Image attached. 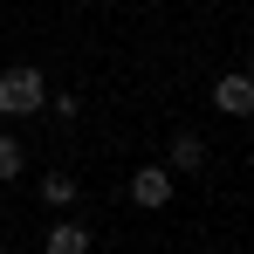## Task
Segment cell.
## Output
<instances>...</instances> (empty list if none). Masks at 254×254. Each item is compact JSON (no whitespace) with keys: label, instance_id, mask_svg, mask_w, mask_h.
I'll return each instance as SVG.
<instances>
[{"label":"cell","instance_id":"3957f363","mask_svg":"<svg viewBox=\"0 0 254 254\" xmlns=\"http://www.w3.org/2000/svg\"><path fill=\"white\" fill-rule=\"evenodd\" d=\"M213 103H220L227 117H254V76H241V69L220 76V83H213Z\"/></svg>","mask_w":254,"mask_h":254},{"label":"cell","instance_id":"277c9868","mask_svg":"<svg viewBox=\"0 0 254 254\" xmlns=\"http://www.w3.org/2000/svg\"><path fill=\"white\" fill-rule=\"evenodd\" d=\"M42 254H89V227L83 220H55L48 241H42Z\"/></svg>","mask_w":254,"mask_h":254},{"label":"cell","instance_id":"8992f818","mask_svg":"<svg viewBox=\"0 0 254 254\" xmlns=\"http://www.w3.org/2000/svg\"><path fill=\"white\" fill-rule=\"evenodd\" d=\"M42 199H48V206H76V172H48V179H42Z\"/></svg>","mask_w":254,"mask_h":254},{"label":"cell","instance_id":"5b68a950","mask_svg":"<svg viewBox=\"0 0 254 254\" xmlns=\"http://www.w3.org/2000/svg\"><path fill=\"white\" fill-rule=\"evenodd\" d=\"M172 165H179V172H199V165H206V137L179 130V137H172Z\"/></svg>","mask_w":254,"mask_h":254},{"label":"cell","instance_id":"7a4b0ae2","mask_svg":"<svg viewBox=\"0 0 254 254\" xmlns=\"http://www.w3.org/2000/svg\"><path fill=\"white\" fill-rule=\"evenodd\" d=\"M165 199H172V165H137L130 172V206L151 213V206H165Z\"/></svg>","mask_w":254,"mask_h":254},{"label":"cell","instance_id":"52a82bcc","mask_svg":"<svg viewBox=\"0 0 254 254\" xmlns=\"http://www.w3.org/2000/svg\"><path fill=\"white\" fill-rule=\"evenodd\" d=\"M28 165V158H21V144H14V137H7V130H0V179H14V172Z\"/></svg>","mask_w":254,"mask_h":254},{"label":"cell","instance_id":"6da1fadb","mask_svg":"<svg viewBox=\"0 0 254 254\" xmlns=\"http://www.w3.org/2000/svg\"><path fill=\"white\" fill-rule=\"evenodd\" d=\"M35 110H48L42 69H7L0 76V117H35Z\"/></svg>","mask_w":254,"mask_h":254}]
</instances>
